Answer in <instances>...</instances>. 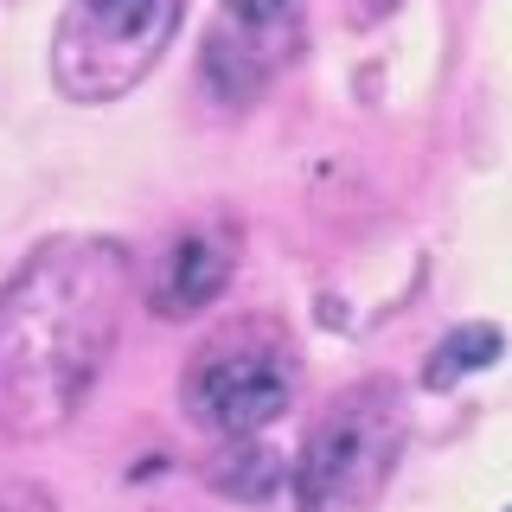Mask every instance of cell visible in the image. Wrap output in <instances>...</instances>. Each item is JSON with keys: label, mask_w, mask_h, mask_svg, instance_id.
Instances as JSON below:
<instances>
[{"label": "cell", "mask_w": 512, "mask_h": 512, "mask_svg": "<svg viewBox=\"0 0 512 512\" xmlns=\"http://www.w3.org/2000/svg\"><path fill=\"white\" fill-rule=\"evenodd\" d=\"M135 263L116 237L71 231L0 282V442H39L84 410L122 340Z\"/></svg>", "instance_id": "1"}, {"label": "cell", "mask_w": 512, "mask_h": 512, "mask_svg": "<svg viewBox=\"0 0 512 512\" xmlns=\"http://www.w3.org/2000/svg\"><path fill=\"white\" fill-rule=\"evenodd\" d=\"M301 391V346L276 314H231L192 346L180 404L212 436H263Z\"/></svg>", "instance_id": "2"}, {"label": "cell", "mask_w": 512, "mask_h": 512, "mask_svg": "<svg viewBox=\"0 0 512 512\" xmlns=\"http://www.w3.org/2000/svg\"><path fill=\"white\" fill-rule=\"evenodd\" d=\"M404 455V397L391 378H359L314 416L295 461L301 512H365Z\"/></svg>", "instance_id": "3"}, {"label": "cell", "mask_w": 512, "mask_h": 512, "mask_svg": "<svg viewBox=\"0 0 512 512\" xmlns=\"http://www.w3.org/2000/svg\"><path fill=\"white\" fill-rule=\"evenodd\" d=\"M186 0H64L52 26V84L71 103H116L160 64Z\"/></svg>", "instance_id": "4"}, {"label": "cell", "mask_w": 512, "mask_h": 512, "mask_svg": "<svg viewBox=\"0 0 512 512\" xmlns=\"http://www.w3.org/2000/svg\"><path fill=\"white\" fill-rule=\"evenodd\" d=\"M231 276H237V224L231 218H199L167 244L148 301H154L160 320H186V314L212 308L224 288H231Z\"/></svg>", "instance_id": "5"}, {"label": "cell", "mask_w": 512, "mask_h": 512, "mask_svg": "<svg viewBox=\"0 0 512 512\" xmlns=\"http://www.w3.org/2000/svg\"><path fill=\"white\" fill-rule=\"evenodd\" d=\"M500 327L493 320H461L448 340L429 352V365H423V391H455L468 372H487L493 359H500Z\"/></svg>", "instance_id": "6"}, {"label": "cell", "mask_w": 512, "mask_h": 512, "mask_svg": "<svg viewBox=\"0 0 512 512\" xmlns=\"http://www.w3.org/2000/svg\"><path fill=\"white\" fill-rule=\"evenodd\" d=\"M276 480H282V455L256 436H231L224 455L212 461V487L231 493V500H269Z\"/></svg>", "instance_id": "7"}, {"label": "cell", "mask_w": 512, "mask_h": 512, "mask_svg": "<svg viewBox=\"0 0 512 512\" xmlns=\"http://www.w3.org/2000/svg\"><path fill=\"white\" fill-rule=\"evenodd\" d=\"M288 7L295 0H224V20L244 26V32H269L276 20H288Z\"/></svg>", "instance_id": "8"}, {"label": "cell", "mask_w": 512, "mask_h": 512, "mask_svg": "<svg viewBox=\"0 0 512 512\" xmlns=\"http://www.w3.org/2000/svg\"><path fill=\"white\" fill-rule=\"evenodd\" d=\"M0 512H58V506H52V493H45V487L13 480V487H0Z\"/></svg>", "instance_id": "9"}]
</instances>
